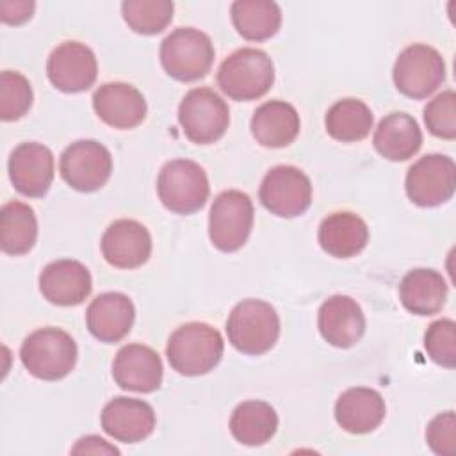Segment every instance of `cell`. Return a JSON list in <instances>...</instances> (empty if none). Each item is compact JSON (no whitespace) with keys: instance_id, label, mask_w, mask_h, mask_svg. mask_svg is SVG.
Returning a JSON list of instances; mask_svg holds the SVG:
<instances>
[{"instance_id":"8fae6325","label":"cell","mask_w":456,"mask_h":456,"mask_svg":"<svg viewBox=\"0 0 456 456\" xmlns=\"http://www.w3.org/2000/svg\"><path fill=\"white\" fill-rule=\"evenodd\" d=\"M258 198L271 214L292 219L312 205V182L299 167L280 164L262 178Z\"/></svg>"},{"instance_id":"cb8c5ba5","label":"cell","mask_w":456,"mask_h":456,"mask_svg":"<svg viewBox=\"0 0 456 456\" xmlns=\"http://www.w3.org/2000/svg\"><path fill=\"white\" fill-rule=\"evenodd\" d=\"M249 128L260 146L285 148L299 135L301 119L289 102L269 100L255 109Z\"/></svg>"},{"instance_id":"9c48e42d","label":"cell","mask_w":456,"mask_h":456,"mask_svg":"<svg viewBox=\"0 0 456 456\" xmlns=\"http://www.w3.org/2000/svg\"><path fill=\"white\" fill-rule=\"evenodd\" d=\"M392 78L401 94L424 100L445 82L444 57L429 45H410L397 55Z\"/></svg>"},{"instance_id":"5bb4252c","label":"cell","mask_w":456,"mask_h":456,"mask_svg":"<svg viewBox=\"0 0 456 456\" xmlns=\"http://www.w3.org/2000/svg\"><path fill=\"white\" fill-rule=\"evenodd\" d=\"M7 171L11 183L20 194L43 198L55 176L53 153L41 142H21L11 151Z\"/></svg>"},{"instance_id":"ba28073f","label":"cell","mask_w":456,"mask_h":456,"mask_svg":"<svg viewBox=\"0 0 456 456\" xmlns=\"http://www.w3.org/2000/svg\"><path fill=\"white\" fill-rule=\"evenodd\" d=\"M178 123L191 142L212 144L228 130L230 109L214 89L194 87L178 105Z\"/></svg>"},{"instance_id":"4316f807","label":"cell","mask_w":456,"mask_h":456,"mask_svg":"<svg viewBox=\"0 0 456 456\" xmlns=\"http://www.w3.org/2000/svg\"><path fill=\"white\" fill-rule=\"evenodd\" d=\"M278 429V413L265 401H244L230 417L232 436L248 447H258L267 444Z\"/></svg>"},{"instance_id":"52a82bcc","label":"cell","mask_w":456,"mask_h":456,"mask_svg":"<svg viewBox=\"0 0 456 456\" xmlns=\"http://www.w3.org/2000/svg\"><path fill=\"white\" fill-rule=\"evenodd\" d=\"M255 221L251 198L237 189L216 196L208 212V239L223 253L239 251L249 239Z\"/></svg>"},{"instance_id":"7402d4cb","label":"cell","mask_w":456,"mask_h":456,"mask_svg":"<svg viewBox=\"0 0 456 456\" xmlns=\"http://www.w3.org/2000/svg\"><path fill=\"white\" fill-rule=\"evenodd\" d=\"M387 404L381 394L367 387H353L342 392L335 403L337 424L353 435L370 433L383 422Z\"/></svg>"},{"instance_id":"2e32d148","label":"cell","mask_w":456,"mask_h":456,"mask_svg":"<svg viewBox=\"0 0 456 456\" xmlns=\"http://www.w3.org/2000/svg\"><path fill=\"white\" fill-rule=\"evenodd\" d=\"M164 367L159 353L142 344L123 346L112 362L116 385L128 392L150 394L162 385Z\"/></svg>"},{"instance_id":"836d02e7","label":"cell","mask_w":456,"mask_h":456,"mask_svg":"<svg viewBox=\"0 0 456 456\" xmlns=\"http://www.w3.org/2000/svg\"><path fill=\"white\" fill-rule=\"evenodd\" d=\"M424 123L431 135L456 139V94L452 89L442 91L424 107Z\"/></svg>"},{"instance_id":"5b68a950","label":"cell","mask_w":456,"mask_h":456,"mask_svg":"<svg viewBox=\"0 0 456 456\" xmlns=\"http://www.w3.org/2000/svg\"><path fill=\"white\" fill-rule=\"evenodd\" d=\"M212 39L192 27L175 28L160 43L164 71L180 82H194L208 75L214 62Z\"/></svg>"},{"instance_id":"30bf717a","label":"cell","mask_w":456,"mask_h":456,"mask_svg":"<svg viewBox=\"0 0 456 456\" xmlns=\"http://www.w3.org/2000/svg\"><path fill=\"white\" fill-rule=\"evenodd\" d=\"M406 196L422 208L447 203L456 189V164L442 153H429L413 162L404 178Z\"/></svg>"},{"instance_id":"9a60e30c","label":"cell","mask_w":456,"mask_h":456,"mask_svg":"<svg viewBox=\"0 0 456 456\" xmlns=\"http://www.w3.org/2000/svg\"><path fill=\"white\" fill-rule=\"evenodd\" d=\"M100 248L103 258L112 267L137 269L151 255V235L135 219H118L103 232Z\"/></svg>"},{"instance_id":"603a6c76","label":"cell","mask_w":456,"mask_h":456,"mask_svg":"<svg viewBox=\"0 0 456 456\" xmlns=\"http://www.w3.org/2000/svg\"><path fill=\"white\" fill-rule=\"evenodd\" d=\"M319 246L333 258H353L369 242L367 223L354 212L340 210L326 216L317 232Z\"/></svg>"},{"instance_id":"8d00e7d4","label":"cell","mask_w":456,"mask_h":456,"mask_svg":"<svg viewBox=\"0 0 456 456\" xmlns=\"http://www.w3.org/2000/svg\"><path fill=\"white\" fill-rule=\"evenodd\" d=\"M73 454H119V449L107 444L103 438L96 435L82 436L77 440V444L71 447Z\"/></svg>"},{"instance_id":"1f68e13d","label":"cell","mask_w":456,"mask_h":456,"mask_svg":"<svg viewBox=\"0 0 456 456\" xmlns=\"http://www.w3.org/2000/svg\"><path fill=\"white\" fill-rule=\"evenodd\" d=\"M34 93L28 78L20 71L5 69L0 75V118L18 121L32 107Z\"/></svg>"},{"instance_id":"3957f363","label":"cell","mask_w":456,"mask_h":456,"mask_svg":"<svg viewBox=\"0 0 456 456\" xmlns=\"http://www.w3.org/2000/svg\"><path fill=\"white\" fill-rule=\"evenodd\" d=\"M226 335L239 353L258 356L271 351L278 342L280 317L267 301L242 299L228 315Z\"/></svg>"},{"instance_id":"4dcf8cb0","label":"cell","mask_w":456,"mask_h":456,"mask_svg":"<svg viewBox=\"0 0 456 456\" xmlns=\"http://www.w3.org/2000/svg\"><path fill=\"white\" fill-rule=\"evenodd\" d=\"M173 12L175 4L171 0H125L121 4L125 23L142 36L162 32L171 23Z\"/></svg>"},{"instance_id":"e0dca14e","label":"cell","mask_w":456,"mask_h":456,"mask_svg":"<svg viewBox=\"0 0 456 456\" xmlns=\"http://www.w3.org/2000/svg\"><path fill=\"white\" fill-rule=\"evenodd\" d=\"M91 290V273L78 260H53L39 274V292L57 306H77L89 297Z\"/></svg>"},{"instance_id":"8992f818","label":"cell","mask_w":456,"mask_h":456,"mask_svg":"<svg viewBox=\"0 0 456 456\" xmlns=\"http://www.w3.org/2000/svg\"><path fill=\"white\" fill-rule=\"evenodd\" d=\"M157 194L162 205L173 214H194L208 200V176L198 162L173 159L162 166L157 176Z\"/></svg>"},{"instance_id":"f546056e","label":"cell","mask_w":456,"mask_h":456,"mask_svg":"<svg viewBox=\"0 0 456 456\" xmlns=\"http://www.w3.org/2000/svg\"><path fill=\"white\" fill-rule=\"evenodd\" d=\"M374 123L369 105L356 98H344L335 102L324 118L326 132L338 142H356L370 134Z\"/></svg>"},{"instance_id":"e575fe53","label":"cell","mask_w":456,"mask_h":456,"mask_svg":"<svg viewBox=\"0 0 456 456\" xmlns=\"http://www.w3.org/2000/svg\"><path fill=\"white\" fill-rule=\"evenodd\" d=\"M426 442L435 454L451 456L456 451V415L452 410L435 415L426 428Z\"/></svg>"},{"instance_id":"d590c367","label":"cell","mask_w":456,"mask_h":456,"mask_svg":"<svg viewBox=\"0 0 456 456\" xmlns=\"http://www.w3.org/2000/svg\"><path fill=\"white\" fill-rule=\"evenodd\" d=\"M36 4L32 0H4L0 4V18L7 25H21L34 14Z\"/></svg>"},{"instance_id":"7a4b0ae2","label":"cell","mask_w":456,"mask_h":456,"mask_svg":"<svg viewBox=\"0 0 456 456\" xmlns=\"http://www.w3.org/2000/svg\"><path fill=\"white\" fill-rule=\"evenodd\" d=\"M77 358L78 349L73 337L53 326L28 333L20 347V360L27 372L43 381L66 378L75 369Z\"/></svg>"},{"instance_id":"484cf974","label":"cell","mask_w":456,"mask_h":456,"mask_svg":"<svg viewBox=\"0 0 456 456\" xmlns=\"http://www.w3.org/2000/svg\"><path fill=\"white\" fill-rule=\"evenodd\" d=\"M399 299L413 315H435L445 305L447 281L435 269H411L399 283Z\"/></svg>"},{"instance_id":"277c9868","label":"cell","mask_w":456,"mask_h":456,"mask_svg":"<svg viewBox=\"0 0 456 456\" xmlns=\"http://www.w3.org/2000/svg\"><path fill=\"white\" fill-rule=\"evenodd\" d=\"M274 84L273 59L258 48H239L217 69V86L235 102L258 100Z\"/></svg>"},{"instance_id":"7c38bea8","label":"cell","mask_w":456,"mask_h":456,"mask_svg":"<svg viewBox=\"0 0 456 456\" xmlns=\"http://www.w3.org/2000/svg\"><path fill=\"white\" fill-rule=\"evenodd\" d=\"M62 180L78 192L102 189L112 173V155L98 141L80 139L71 142L59 159Z\"/></svg>"},{"instance_id":"83f0119b","label":"cell","mask_w":456,"mask_h":456,"mask_svg":"<svg viewBox=\"0 0 456 456\" xmlns=\"http://www.w3.org/2000/svg\"><path fill=\"white\" fill-rule=\"evenodd\" d=\"M230 14L235 30L248 41H265L281 27V9L271 0H237Z\"/></svg>"},{"instance_id":"6da1fadb","label":"cell","mask_w":456,"mask_h":456,"mask_svg":"<svg viewBox=\"0 0 456 456\" xmlns=\"http://www.w3.org/2000/svg\"><path fill=\"white\" fill-rule=\"evenodd\" d=\"M224 353L221 333L207 322H185L167 340L166 356L182 376H203L214 370Z\"/></svg>"},{"instance_id":"4fadbf2b","label":"cell","mask_w":456,"mask_h":456,"mask_svg":"<svg viewBox=\"0 0 456 456\" xmlns=\"http://www.w3.org/2000/svg\"><path fill=\"white\" fill-rule=\"evenodd\" d=\"M46 75L52 86L62 93L87 91L98 77L96 55L84 43L64 41L48 55Z\"/></svg>"},{"instance_id":"d6a6232c","label":"cell","mask_w":456,"mask_h":456,"mask_svg":"<svg viewBox=\"0 0 456 456\" xmlns=\"http://www.w3.org/2000/svg\"><path fill=\"white\" fill-rule=\"evenodd\" d=\"M424 349L428 356L445 369L456 365V324L452 319L431 322L424 333Z\"/></svg>"},{"instance_id":"ffe728a7","label":"cell","mask_w":456,"mask_h":456,"mask_svg":"<svg viewBox=\"0 0 456 456\" xmlns=\"http://www.w3.org/2000/svg\"><path fill=\"white\" fill-rule=\"evenodd\" d=\"M317 328L330 346L347 349L363 337L365 315L353 297L335 294L319 306Z\"/></svg>"},{"instance_id":"44dd1931","label":"cell","mask_w":456,"mask_h":456,"mask_svg":"<svg viewBox=\"0 0 456 456\" xmlns=\"http://www.w3.org/2000/svg\"><path fill=\"white\" fill-rule=\"evenodd\" d=\"M134 319V303L123 292H103L96 296L86 310L89 333L105 344L123 340L130 333Z\"/></svg>"},{"instance_id":"ac0fdd59","label":"cell","mask_w":456,"mask_h":456,"mask_svg":"<svg viewBox=\"0 0 456 456\" xmlns=\"http://www.w3.org/2000/svg\"><path fill=\"white\" fill-rule=\"evenodd\" d=\"M100 422L110 438L123 444H137L153 433L157 417L146 401L119 395L103 406Z\"/></svg>"},{"instance_id":"d6986e66","label":"cell","mask_w":456,"mask_h":456,"mask_svg":"<svg viewBox=\"0 0 456 456\" xmlns=\"http://www.w3.org/2000/svg\"><path fill=\"white\" fill-rule=\"evenodd\" d=\"M93 109L105 125L119 130L135 128L148 112L142 93L126 82L102 84L93 94Z\"/></svg>"},{"instance_id":"d4e9b609","label":"cell","mask_w":456,"mask_h":456,"mask_svg":"<svg viewBox=\"0 0 456 456\" xmlns=\"http://www.w3.org/2000/svg\"><path fill=\"white\" fill-rule=\"evenodd\" d=\"M372 144L383 159L403 162L420 150L422 130L413 116L406 112H392L376 126Z\"/></svg>"},{"instance_id":"f1b7e54d","label":"cell","mask_w":456,"mask_h":456,"mask_svg":"<svg viewBox=\"0 0 456 456\" xmlns=\"http://www.w3.org/2000/svg\"><path fill=\"white\" fill-rule=\"evenodd\" d=\"M37 240L34 208L23 201H9L0 208V246L5 255L28 253Z\"/></svg>"}]
</instances>
